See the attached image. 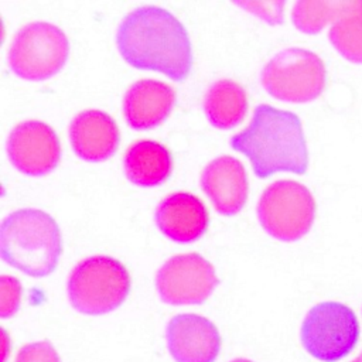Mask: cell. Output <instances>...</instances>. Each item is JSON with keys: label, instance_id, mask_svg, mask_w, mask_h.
<instances>
[{"label": "cell", "instance_id": "277c9868", "mask_svg": "<svg viewBox=\"0 0 362 362\" xmlns=\"http://www.w3.org/2000/svg\"><path fill=\"white\" fill-rule=\"evenodd\" d=\"M69 303L75 310L100 315L117 308L130 291V274L117 259L93 255L79 260L66 281Z\"/></svg>", "mask_w": 362, "mask_h": 362}, {"label": "cell", "instance_id": "ac0fdd59", "mask_svg": "<svg viewBox=\"0 0 362 362\" xmlns=\"http://www.w3.org/2000/svg\"><path fill=\"white\" fill-rule=\"evenodd\" d=\"M356 4L358 1L298 0L291 10L293 24L303 33L317 34L329 21H337Z\"/></svg>", "mask_w": 362, "mask_h": 362}, {"label": "cell", "instance_id": "7c38bea8", "mask_svg": "<svg viewBox=\"0 0 362 362\" xmlns=\"http://www.w3.org/2000/svg\"><path fill=\"white\" fill-rule=\"evenodd\" d=\"M199 182L219 214L235 215L243 208L249 184L240 160L229 154L215 157L201 171Z\"/></svg>", "mask_w": 362, "mask_h": 362}, {"label": "cell", "instance_id": "2e32d148", "mask_svg": "<svg viewBox=\"0 0 362 362\" xmlns=\"http://www.w3.org/2000/svg\"><path fill=\"white\" fill-rule=\"evenodd\" d=\"M126 177L141 187H153L165 181L173 170L170 150L150 139L133 141L123 157Z\"/></svg>", "mask_w": 362, "mask_h": 362}, {"label": "cell", "instance_id": "8fae6325", "mask_svg": "<svg viewBox=\"0 0 362 362\" xmlns=\"http://www.w3.org/2000/svg\"><path fill=\"white\" fill-rule=\"evenodd\" d=\"M165 339L175 362H214L221 349L215 324L192 313L174 315L167 324Z\"/></svg>", "mask_w": 362, "mask_h": 362}, {"label": "cell", "instance_id": "9c48e42d", "mask_svg": "<svg viewBox=\"0 0 362 362\" xmlns=\"http://www.w3.org/2000/svg\"><path fill=\"white\" fill-rule=\"evenodd\" d=\"M218 283L212 263L197 252L171 256L156 273L161 300L174 305L204 303Z\"/></svg>", "mask_w": 362, "mask_h": 362}, {"label": "cell", "instance_id": "ba28073f", "mask_svg": "<svg viewBox=\"0 0 362 362\" xmlns=\"http://www.w3.org/2000/svg\"><path fill=\"white\" fill-rule=\"evenodd\" d=\"M300 337L311 356L335 362L355 348L359 339V322L348 305L324 301L310 308L301 324Z\"/></svg>", "mask_w": 362, "mask_h": 362}, {"label": "cell", "instance_id": "5b68a950", "mask_svg": "<svg viewBox=\"0 0 362 362\" xmlns=\"http://www.w3.org/2000/svg\"><path fill=\"white\" fill-rule=\"evenodd\" d=\"M327 71L322 59L313 51L298 47L274 54L262 68L260 82L274 98L304 103L321 95Z\"/></svg>", "mask_w": 362, "mask_h": 362}, {"label": "cell", "instance_id": "30bf717a", "mask_svg": "<svg viewBox=\"0 0 362 362\" xmlns=\"http://www.w3.org/2000/svg\"><path fill=\"white\" fill-rule=\"evenodd\" d=\"M7 154L21 173L42 175L54 170L61 158L59 137L45 122L23 120L8 133Z\"/></svg>", "mask_w": 362, "mask_h": 362}, {"label": "cell", "instance_id": "5bb4252c", "mask_svg": "<svg viewBox=\"0 0 362 362\" xmlns=\"http://www.w3.org/2000/svg\"><path fill=\"white\" fill-rule=\"evenodd\" d=\"M116 120L100 109H85L69 123V140L75 154L86 161L109 158L119 146Z\"/></svg>", "mask_w": 362, "mask_h": 362}, {"label": "cell", "instance_id": "ffe728a7", "mask_svg": "<svg viewBox=\"0 0 362 362\" xmlns=\"http://www.w3.org/2000/svg\"><path fill=\"white\" fill-rule=\"evenodd\" d=\"M0 314L3 318H8L16 314L21 300V284L14 276L3 274L0 279Z\"/></svg>", "mask_w": 362, "mask_h": 362}, {"label": "cell", "instance_id": "3957f363", "mask_svg": "<svg viewBox=\"0 0 362 362\" xmlns=\"http://www.w3.org/2000/svg\"><path fill=\"white\" fill-rule=\"evenodd\" d=\"M1 257L28 276L54 272L62 253V235L55 219L38 208L10 212L0 228Z\"/></svg>", "mask_w": 362, "mask_h": 362}, {"label": "cell", "instance_id": "7a4b0ae2", "mask_svg": "<svg viewBox=\"0 0 362 362\" xmlns=\"http://www.w3.org/2000/svg\"><path fill=\"white\" fill-rule=\"evenodd\" d=\"M230 146L247 156L255 174L260 178L277 171L304 174L308 167L300 117L267 103L255 107L250 123L230 137Z\"/></svg>", "mask_w": 362, "mask_h": 362}, {"label": "cell", "instance_id": "d6986e66", "mask_svg": "<svg viewBox=\"0 0 362 362\" xmlns=\"http://www.w3.org/2000/svg\"><path fill=\"white\" fill-rule=\"evenodd\" d=\"M328 38L344 58L362 64V1L332 23Z\"/></svg>", "mask_w": 362, "mask_h": 362}, {"label": "cell", "instance_id": "44dd1931", "mask_svg": "<svg viewBox=\"0 0 362 362\" xmlns=\"http://www.w3.org/2000/svg\"><path fill=\"white\" fill-rule=\"evenodd\" d=\"M14 362H61V358L48 341H38L24 345Z\"/></svg>", "mask_w": 362, "mask_h": 362}, {"label": "cell", "instance_id": "6da1fadb", "mask_svg": "<svg viewBox=\"0 0 362 362\" xmlns=\"http://www.w3.org/2000/svg\"><path fill=\"white\" fill-rule=\"evenodd\" d=\"M116 44L134 68L154 69L182 81L192 65L191 41L184 24L168 10L146 4L119 23Z\"/></svg>", "mask_w": 362, "mask_h": 362}, {"label": "cell", "instance_id": "7402d4cb", "mask_svg": "<svg viewBox=\"0 0 362 362\" xmlns=\"http://www.w3.org/2000/svg\"><path fill=\"white\" fill-rule=\"evenodd\" d=\"M230 362H253V361L246 359V358H236V359H233V361H230Z\"/></svg>", "mask_w": 362, "mask_h": 362}, {"label": "cell", "instance_id": "4fadbf2b", "mask_svg": "<svg viewBox=\"0 0 362 362\" xmlns=\"http://www.w3.org/2000/svg\"><path fill=\"white\" fill-rule=\"evenodd\" d=\"M154 219L165 236L187 243L198 239L206 230L209 214L197 195L174 191L157 204Z\"/></svg>", "mask_w": 362, "mask_h": 362}, {"label": "cell", "instance_id": "52a82bcc", "mask_svg": "<svg viewBox=\"0 0 362 362\" xmlns=\"http://www.w3.org/2000/svg\"><path fill=\"white\" fill-rule=\"evenodd\" d=\"M256 211L267 233L290 242L310 230L315 216V199L304 184L294 180H277L263 189Z\"/></svg>", "mask_w": 362, "mask_h": 362}, {"label": "cell", "instance_id": "8992f818", "mask_svg": "<svg viewBox=\"0 0 362 362\" xmlns=\"http://www.w3.org/2000/svg\"><path fill=\"white\" fill-rule=\"evenodd\" d=\"M66 34L48 21H31L20 27L8 47L10 68L24 79L41 81L57 74L66 62Z\"/></svg>", "mask_w": 362, "mask_h": 362}, {"label": "cell", "instance_id": "e0dca14e", "mask_svg": "<svg viewBox=\"0 0 362 362\" xmlns=\"http://www.w3.org/2000/svg\"><path fill=\"white\" fill-rule=\"evenodd\" d=\"M204 110L214 126L221 129L233 127L243 120L247 112V93L233 79H218L205 92Z\"/></svg>", "mask_w": 362, "mask_h": 362}, {"label": "cell", "instance_id": "9a60e30c", "mask_svg": "<svg viewBox=\"0 0 362 362\" xmlns=\"http://www.w3.org/2000/svg\"><path fill=\"white\" fill-rule=\"evenodd\" d=\"M175 103V90L167 82L143 78L133 82L123 96V115L134 129L144 130L160 124Z\"/></svg>", "mask_w": 362, "mask_h": 362}, {"label": "cell", "instance_id": "603a6c76", "mask_svg": "<svg viewBox=\"0 0 362 362\" xmlns=\"http://www.w3.org/2000/svg\"><path fill=\"white\" fill-rule=\"evenodd\" d=\"M351 362H362V352L359 354V356L358 358H355L354 361H351Z\"/></svg>", "mask_w": 362, "mask_h": 362}]
</instances>
